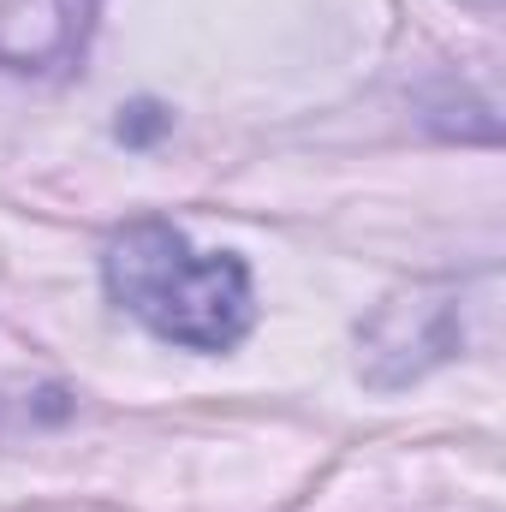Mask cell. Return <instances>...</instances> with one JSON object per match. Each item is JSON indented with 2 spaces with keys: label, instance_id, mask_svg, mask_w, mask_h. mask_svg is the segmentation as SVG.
Returning <instances> with one entry per match:
<instances>
[{
  "label": "cell",
  "instance_id": "1",
  "mask_svg": "<svg viewBox=\"0 0 506 512\" xmlns=\"http://www.w3.org/2000/svg\"><path fill=\"white\" fill-rule=\"evenodd\" d=\"M114 304L191 352H227L251 334V268L233 251H197L179 227L167 221H137L114 233L102 256Z\"/></svg>",
  "mask_w": 506,
  "mask_h": 512
}]
</instances>
